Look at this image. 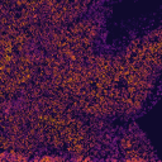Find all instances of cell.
Instances as JSON below:
<instances>
[{"mask_svg": "<svg viewBox=\"0 0 162 162\" xmlns=\"http://www.w3.org/2000/svg\"><path fill=\"white\" fill-rule=\"evenodd\" d=\"M36 160L39 161H56V157H51V156H45V157H38Z\"/></svg>", "mask_w": 162, "mask_h": 162, "instance_id": "obj_1", "label": "cell"}]
</instances>
